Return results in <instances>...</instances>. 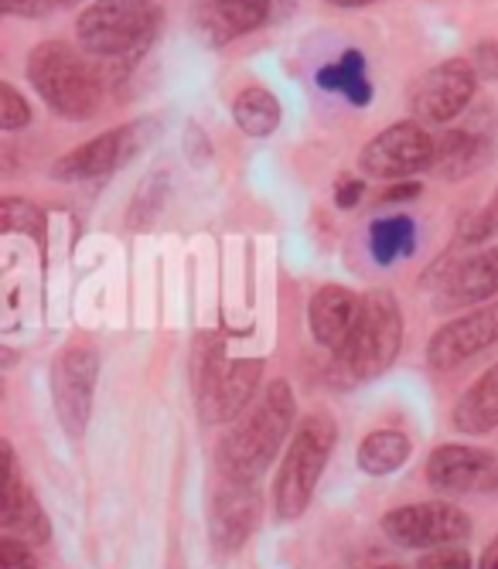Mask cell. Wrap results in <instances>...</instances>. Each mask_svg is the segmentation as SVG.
I'll return each mask as SVG.
<instances>
[{
    "label": "cell",
    "mask_w": 498,
    "mask_h": 569,
    "mask_svg": "<svg viewBox=\"0 0 498 569\" xmlns=\"http://www.w3.org/2000/svg\"><path fill=\"white\" fill-rule=\"evenodd\" d=\"M315 82L325 92H341L352 107H369L372 102V82L366 76V56L356 48H348L345 56L331 66H321Z\"/></svg>",
    "instance_id": "cell-21"
},
{
    "label": "cell",
    "mask_w": 498,
    "mask_h": 569,
    "mask_svg": "<svg viewBox=\"0 0 498 569\" xmlns=\"http://www.w3.org/2000/svg\"><path fill=\"white\" fill-rule=\"evenodd\" d=\"M151 137H155V120H133V123H123L117 130H107V133L79 143L76 150L62 153V158L52 164V178L56 181L110 178L120 168H127L137 153L151 143Z\"/></svg>",
    "instance_id": "cell-7"
},
{
    "label": "cell",
    "mask_w": 498,
    "mask_h": 569,
    "mask_svg": "<svg viewBox=\"0 0 498 569\" xmlns=\"http://www.w3.org/2000/svg\"><path fill=\"white\" fill-rule=\"evenodd\" d=\"M382 532L404 549L458 546L471 536V519L451 501H417L382 515Z\"/></svg>",
    "instance_id": "cell-9"
},
{
    "label": "cell",
    "mask_w": 498,
    "mask_h": 569,
    "mask_svg": "<svg viewBox=\"0 0 498 569\" xmlns=\"http://www.w3.org/2000/svg\"><path fill=\"white\" fill-rule=\"evenodd\" d=\"M260 515H263V498L257 485L222 478V488L216 491L212 508H209V532H212L216 552L222 556L239 552L249 542V536L257 532Z\"/></svg>",
    "instance_id": "cell-16"
},
{
    "label": "cell",
    "mask_w": 498,
    "mask_h": 569,
    "mask_svg": "<svg viewBox=\"0 0 498 569\" xmlns=\"http://www.w3.org/2000/svg\"><path fill=\"white\" fill-rule=\"evenodd\" d=\"M478 82L481 79H478L471 59H447V62L434 66L407 92L414 120L430 123V127H444V123L458 120L471 107Z\"/></svg>",
    "instance_id": "cell-10"
},
{
    "label": "cell",
    "mask_w": 498,
    "mask_h": 569,
    "mask_svg": "<svg viewBox=\"0 0 498 569\" xmlns=\"http://www.w3.org/2000/svg\"><path fill=\"white\" fill-rule=\"evenodd\" d=\"M404 345V310L389 290L362 293L352 335L335 351V372L345 382H369L392 369Z\"/></svg>",
    "instance_id": "cell-6"
},
{
    "label": "cell",
    "mask_w": 498,
    "mask_h": 569,
    "mask_svg": "<svg viewBox=\"0 0 498 569\" xmlns=\"http://www.w3.org/2000/svg\"><path fill=\"white\" fill-rule=\"evenodd\" d=\"M0 229L31 236V239H38V246H44V212L28 198H4L0 201Z\"/></svg>",
    "instance_id": "cell-25"
},
{
    "label": "cell",
    "mask_w": 498,
    "mask_h": 569,
    "mask_svg": "<svg viewBox=\"0 0 498 569\" xmlns=\"http://www.w3.org/2000/svg\"><path fill=\"white\" fill-rule=\"evenodd\" d=\"M437 277L434 287V307L444 315H455L465 307H481L498 293V246L478 249L471 256H444L430 270Z\"/></svg>",
    "instance_id": "cell-12"
},
{
    "label": "cell",
    "mask_w": 498,
    "mask_h": 569,
    "mask_svg": "<svg viewBox=\"0 0 498 569\" xmlns=\"http://www.w3.org/2000/svg\"><path fill=\"white\" fill-rule=\"evenodd\" d=\"M99 379V351L89 341H69L52 361V402L62 430L79 440L92 417Z\"/></svg>",
    "instance_id": "cell-8"
},
{
    "label": "cell",
    "mask_w": 498,
    "mask_h": 569,
    "mask_svg": "<svg viewBox=\"0 0 498 569\" xmlns=\"http://www.w3.org/2000/svg\"><path fill=\"white\" fill-rule=\"evenodd\" d=\"M297 427V399L287 379H273L219 443V475L226 481L257 485Z\"/></svg>",
    "instance_id": "cell-1"
},
{
    "label": "cell",
    "mask_w": 498,
    "mask_h": 569,
    "mask_svg": "<svg viewBox=\"0 0 498 569\" xmlns=\"http://www.w3.org/2000/svg\"><path fill=\"white\" fill-rule=\"evenodd\" d=\"M359 307H362V297H356L348 287H338V283L318 287V293L308 303L311 338L335 355L345 345V338L352 335L356 318H359Z\"/></svg>",
    "instance_id": "cell-19"
},
{
    "label": "cell",
    "mask_w": 498,
    "mask_h": 569,
    "mask_svg": "<svg viewBox=\"0 0 498 569\" xmlns=\"http://www.w3.org/2000/svg\"><path fill=\"white\" fill-rule=\"evenodd\" d=\"M491 147H495V140H491L488 123L481 117H471L461 127H447L437 137L430 171L444 181L471 178L475 171H481L491 161Z\"/></svg>",
    "instance_id": "cell-17"
},
{
    "label": "cell",
    "mask_w": 498,
    "mask_h": 569,
    "mask_svg": "<svg viewBox=\"0 0 498 569\" xmlns=\"http://www.w3.org/2000/svg\"><path fill=\"white\" fill-rule=\"evenodd\" d=\"M366 194V178H356V174H338L335 181V204L338 209H356Z\"/></svg>",
    "instance_id": "cell-32"
},
{
    "label": "cell",
    "mask_w": 498,
    "mask_h": 569,
    "mask_svg": "<svg viewBox=\"0 0 498 569\" xmlns=\"http://www.w3.org/2000/svg\"><path fill=\"white\" fill-rule=\"evenodd\" d=\"M161 178L165 174H155V181H147L137 194H133V209H130V226L143 229L147 222H151L158 216V209L165 204V188H161Z\"/></svg>",
    "instance_id": "cell-28"
},
{
    "label": "cell",
    "mask_w": 498,
    "mask_h": 569,
    "mask_svg": "<svg viewBox=\"0 0 498 569\" xmlns=\"http://www.w3.org/2000/svg\"><path fill=\"white\" fill-rule=\"evenodd\" d=\"M263 379L260 358H229L222 335L202 331L191 348V389L206 423H232L257 399Z\"/></svg>",
    "instance_id": "cell-2"
},
{
    "label": "cell",
    "mask_w": 498,
    "mask_h": 569,
    "mask_svg": "<svg viewBox=\"0 0 498 569\" xmlns=\"http://www.w3.org/2000/svg\"><path fill=\"white\" fill-rule=\"evenodd\" d=\"M31 123V107L28 99L11 86V82H0V130H24Z\"/></svg>",
    "instance_id": "cell-27"
},
{
    "label": "cell",
    "mask_w": 498,
    "mask_h": 569,
    "mask_svg": "<svg viewBox=\"0 0 498 569\" xmlns=\"http://www.w3.org/2000/svg\"><path fill=\"white\" fill-rule=\"evenodd\" d=\"M335 447H338V427L328 412H308L293 427L283 460L273 475V511L280 522H293L308 511Z\"/></svg>",
    "instance_id": "cell-5"
},
{
    "label": "cell",
    "mask_w": 498,
    "mask_h": 569,
    "mask_svg": "<svg viewBox=\"0 0 498 569\" xmlns=\"http://www.w3.org/2000/svg\"><path fill=\"white\" fill-rule=\"evenodd\" d=\"M495 236H498V191L488 198L485 209H478L468 219H461V242L481 246V242H488Z\"/></svg>",
    "instance_id": "cell-26"
},
{
    "label": "cell",
    "mask_w": 498,
    "mask_h": 569,
    "mask_svg": "<svg viewBox=\"0 0 498 569\" xmlns=\"http://www.w3.org/2000/svg\"><path fill=\"white\" fill-rule=\"evenodd\" d=\"M471 66H475L478 79L498 82V41H495V38L475 44V51H471Z\"/></svg>",
    "instance_id": "cell-31"
},
{
    "label": "cell",
    "mask_w": 498,
    "mask_h": 569,
    "mask_svg": "<svg viewBox=\"0 0 498 569\" xmlns=\"http://www.w3.org/2000/svg\"><path fill=\"white\" fill-rule=\"evenodd\" d=\"M478 569H498V536L485 546V552L478 559Z\"/></svg>",
    "instance_id": "cell-34"
},
{
    "label": "cell",
    "mask_w": 498,
    "mask_h": 569,
    "mask_svg": "<svg viewBox=\"0 0 498 569\" xmlns=\"http://www.w3.org/2000/svg\"><path fill=\"white\" fill-rule=\"evenodd\" d=\"M52 8H66V4H76V0H48Z\"/></svg>",
    "instance_id": "cell-36"
},
{
    "label": "cell",
    "mask_w": 498,
    "mask_h": 569,
    "mask_svg": "<svg viewBox=\"0 0 498 569\" xmlns=\"http://www.w3.org/2000/svg\"><path fill=\"white\" fill-rule=\"evenodd\" d=\"M417 569H475L468 549L458 546H440V549H427V556H420Z\"/></svg>",
    "instance_id": "cell-29"
},
{
    "label": "cell",
    "mask_w": 498,
    "mask_h": 569,
    "mask_svg": "<svg viewBox=\"0 0 498 569\" xmlns=\"http://www.w3.org/2000/svg\"><path fill=\"white\" fill-rule=\"evenodd\" d=\"M427 485L444 495H495L498 453L465 443H444L427 457Z\"/></svg>",
    "instance_id": "cell-14"
},
{
    "label": "cell",
    "mask_w": 498,
    "mask_h": 569,
    "mask_svg": "<svg viewBox=\"0 0 498 569\" xmlns=\"http://www.w3.org/2000/svg\"><path fill=\"white\" fill-rule=\"evenodd\" d=\"M28 82L44 107L66 120H89L103 102V79L82 51L62 38H48L31 48Z\"/></svg>",
    "instance_id": "cell-4"
},
{
    "label": "cell",
    "mask_w": 498,
    "mask_h": 569,
    "mask_svg": "<svg viewBox=\"0 0 498 569\" xmlns=\"http://www.w3.org/2000/svg\"><path fill=\"white\" fill-rule=\"evenodd\" d=\"M161 24V0H92L76 18V38L86 56L130 69L155 44Z\"/></svg>",
    "instance_id": "cell-3"
},
{
    "label": "cell",
    "mask_w": 498,
    "mask_h": 569,
    "mask_svg": "<svg viewBox=\"0 0 498 569\" xmlns=\"http://www.w3.org/2000/svg\"><path fill=\"white\" fill-rule=\"evenodd\" d=\"M414 443L407 433L400 430H372L366 433V440L359 443V468L372 478H386L392 471H400L410 460Z\"/></svg>",
    "instance_id": "cell-22"
},
{
    "label": "cell",
    "mask_w": 498,
    "mask_h": 569,
    "mask_svg": "<svg viewBox=\"0 0 498 569\" xmlns=\"http://www.w3.org/2000/svg\"><path fill=\"white\" fill-rule=\"evenodd\" d=\"M420 191H424V184H420L417 178H400V181H389V184L376 194V201H379V204H400V201H414Z\"/></svg>",
    "instance_id": "cell-33"
},
{
    "label": "cell",
    "mask_w": 498,
    "mask_h": 569,
    "mask_svg": "<svg viewBox=\"0 0 498 569\" xmlns=\"http://www.w3.org/2000/svg\"><path fill=\"white\" fill-rule=\"evenodd\" d=\"M0 569H38V556L31 552L28 539H14L11 532L0 539Z\"/></svg>",
    "instance_id": "cell-30"
},
{
    "label": "cell",
    "mask_w": 498,
    "mask_h": 569,
    "mask_svg": "<svg viewBox=\"0 0 498 569\" xmlns=\"http://www.w3.org/2000/svg\"><path fill=\"white\" fill-rule=\"evenodd\" d=\"M451 423L458 433H471V437H485L498 430V366L485 369L465 389V396L451 409Z\"/></svg>",
    "instance_id": "cell-20"
},
{
    "label": "cell",
    "mask_w": 498,
    "mask_h": 569,
    "mask_svg": "<svg viewBox=\"0 0 498 569\" xmlns=\"http://www.w3.org/2000/svg\"><path fill=\"white\" fill-rule=\"evenodd\" d=\"M495 345H498V303L488 300L434 331V338L427 341V366L434 372H451Z\"/></svg>",
    "instance_id": "cell-13"
},
{
    "label": "cell",
    "mask_w": 498,
    "mask_h": 569,
    "mask_svg": "<svg viewBox=\"0 0 498 569\" xmlns=\"http://www.w3.org/2000/svg\"><path fill=\"white\" fill-rule=\"evenodd\" d=\"M293 0H195V28L209 44L222 48L242 34L287 18Z\"/></svg>",
    "instance_id": "cell-15"
},
{
    "label": "cell",
    "mask_w": 498,
    "mask_h": 569,
    "mask_svg": "<svg viewBox=\"0 0 498 569\" xmlns=\"http://www.w3.org/2000/svg\"><path fill=\"white\" fill-rule=\"evenodd\" d=\"M369 249L379 267H392L400 256H414L417 249V222L410 216H386L369 229Z\"/></svg>",
    "instance_id": "cell-24"
},
{
    "label": "cell",
    "mask_w": 498,
    "mask_h": 569,
    "mask_svg": "<svg viewBox=\"0 0 498 569\" xmlns=\"http://www.w3.org/2000/svg\"><path fill=\"white\" fill-rule=\"evenodd\" d=\"M434 150H437V137H430L420 120H414V123L400 120V123L386 127L382 133H376L362 147L359 168H362V174L379 178V181H400V178L430 171Z\"/></svg>",
    "instance_id": "cell-11"
},
{
    "label": "cell",
    "mask_w": 498,
    "mask_h": 569,
    "mask_svg": "<svg viewBox=\"0 0 498 569\" xmlns=\"http://www.w3.org/2000/svg\"><path fill=\"white\" fill-rule=\"evenodd\" d=\"M232 120L246 137H270L280 127V99L263 86H246L232 102Z\"/></svg>",
    "instance_id": "cell-23"
},
{
    "label": "cell",
    "mask_w": 498,
    "mask_h": 569,
    "mask_svg": "<svg viewBox=\"0 0 498 569\" xmlns=\"http://www.w3.org/2000/svg\"><path fill=\"white\" fill-rule=\"evenodd\" d=\"M0 457H4V485H0V526L11 536H21L28 542H48L52 539V526H48V515L38 505L34 491L21 481L18 475V460L14 447L4 440L0 443Z\"/></svg>",
    "instance_id": "cell-18"
},
{
    "label": "cell",
    "mask_w": 498,
    "mask_h": 569,
    "mask_svg": "<svg viewBox=\"0 0 498 569\" xmlns=\"http://www.w3.org/2000/svg\"><path fill=\"white\" fill-rule=\"evenodd\" d=\"M372 569H404V566H372Z\"/></svg>",
    "instance_id": "cell-37"
},
{
    "label": "cell",
    "mask_w": 498,
    "mask_h": 569,
    "mask_svg": "<svg viewBox=\"0 0 498 569\" xmlns=\"http://www.w3.org/2000/svg\"><path fill=\"white\" fill-rule=\"evenodd\" d=\"M331 8H369V4H379V0H328Z\"/></svg>",
    "instance_id": "cell-35"
}]
</instances>
